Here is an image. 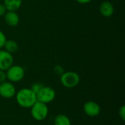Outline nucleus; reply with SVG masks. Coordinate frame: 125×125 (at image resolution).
Returning a JSON list of instances; mask_svg holds the SVG:
<instances>
[{
    "label": "nucleus",
    "instance_id": "18",
    "mask_svg": "<svg viewBox=\"0 0 125 125\" xmlns=\"http://www.w3.org/2000/svg\"><path fill=\"white\" fill-rule=\"evenodd\" d=\"M7 80V74L6 71L1 70H0V83H2L4 81H6Z\"/></svg>",
    "mask_w": 125,
    "mask_h": 125
},
{
    "label": "nucleus",
    "instance_id": "3",
    "mask_svg": "<svg viewBox=\"0 0 125 125\" xmlns=\"http://www.w3.org/2000/svg\"><path fill=\"white\" fill-rule=\"evenodd\" d=\"M60 81L63 86L72 89L78 85L80 82V76L75 72H64L62 75H60Z\"/></svg>",
    "mask_w": 125,
    "mask_h": 125
},
{
    "label": "nucleus",
    "instance_id": "17",
    "mask_svg": "<svg viewBox=\"0 0 125 125\" xmlns=\"http://www.w3.org/2000/svg\"><path fill=\"white\" fill-rule=\"evenodd\" d=\"M54 72L59 75H62L64 73V68L60 66V65H56L55 67H54Z\"/></svg>",
    "mask_w": 125,
    "mask_h": 125
},
{
    "label": "nucleus",
    "instance_id": "11",
    "mask_svg": "<svg viewBox=\"0 0 125 125\" xmlns=\"http://www.w3.org/2000/svg\"><path fill=\"white\" fill-rule=\"evenodd\" d=\"M22 4V0H4V5L7 11H16Z\"/></svg>",
    "mask_w": 125,
    "mask_h": 125
},
{
    "label": "nucleus",
    "instance_id": "1",
    "mask_svg": "<svg viewBox=\"0 0 125 125\" xmlns=\"http://www.w3.org/2000/svg\"><path fill=\"white\" fill-rule=\"evenodd\" d=\"M15 100L18 105L23 108H30L37 101L36 94L29 88H23L16 92Z\"/></svg>",
    "mask_w": 125,
    "mask_h": 125
},
{
    "label": "nucleus",
    "instance_id": "12",
    "mask_svg": "<svg viewBox=\"0 0 125 125\" xmlns=\"http://www.w3.org/2000/svg\"><path fill=\"white\" fill-rule=\"evenodd\" d=\"M3 48H4V50L12 54L18 51V45L17 42L13 40H7Z\"/></svg>",
    "mask_w": 125,
    "mask_h": 125
},
{
    "label": "nucleus",
    "instance_id": "5",
    "mask_svg": "<svg viewBox=\"0 0 125 125\" xmlns=\"http://www.w3.org/2000/svg\"><path fill=\"white\" fill-rule=\"evenodd\" d=\"M37 100L45 104H48L53 102L56 98L55 90L50 86H43L42 89L36 94Z\"/></svg>",
    "mask_w": 125,
    "mask_h": 125
},
{
    "label": "nucleus",
    "instance_id": "19",
    "mask_svg": "<svg viewBox=\"0 0 125 125\" xmlns=\"http://www.w3.org/2000/svg\"><path fill=\"white\" fill-rule=\"evenodd\" d=\"M7 9L5 7V6L4 5V4H0V16L4 15V14L7 12Z\"/></svg>",
    "mask_w": 125,
    "mask_h": 125
},
{
    "label": "nucleus",
    "instance_id": "9",
    "mask_svg": "<svg viewBox=\"0 0 125 125\" xmlns=\"http://www.w3.org/2000/svg\"><path fill=\"white\" fill-rule=\"evenodd\" d=\"M99 10L103 16L105 18H109L113 15L114 12V7L111 1H104L100 4Z\"/></svg>",
    "mask_w": 125,
    "mask_h": 125
},
{
    "label": "nucleus",
    "instance_id": "2",
    "mask_svg": "<svg viewBox=\"0 0 125 125\" xmlns=\"http://www.w3.org/2000/svg\"><path fill=\"white\" fill-rule=\"evenodd\" d=\"M30 108L31 117L35 121L42 122L48 117L49 110L47 104L37 101Z\"/></svg>",
    "mask_w": 125,
    "mask_h": 125
},
{
    "label": "nucleus",
    "instance_id": "20",
    "mask_svg": "<svg viewBox=\"0 0 125 125\" xmlns=\"http://www.w3.org/2000/svg\"><path fill=\"white\" fill-rule=\"evenodd\" d=\"M75 1L80 4H87V3H89L90 1H92V0H75Z\"/></svg>",
    "mask_w": 125,
    "mask_h": 125
},
{
    "label": "nucleus",
    "instance_id": "14",
    "mask_svg": "<svg viewBox=\"0 0 125 125\" xmlns=\"http://www.w3.org/2000/svg\"><path fill=\"white\" fill-rule=\"evenodd\" d=\"M43 86V85L41 83H39V82H37V83H34L32 86H31V87L30 88L35 94H37L41 89H42V87Z\"/></svg>",
    "mask_w": 125,
    "mask_h": 125
},
{
    "label": "nucleus",
    "instance_id": "4",
    "mask_svg": "<svg viewBox=\"0 0 125 125\" xmlns=\"http://www.w3.org/2000/svg\"><path fill=\"white\" fill-rule=\"evenodd\" d=\"M7 80L12 83H17L23 80L25 76V70L23 67L20 65L12 64L6 70Z\"/></svg>",
    "mask_w": 125,
    "mask_h": 125
},
{
    "label": "nucleus",
    "instance_id": "8",
    "mask_svg": "<svg viewBox=\"0 0 125 125\" xmlns=\"http://www.w3.org/2000/svg\"><path fill=\"white\" fill-rule=\"evenodd\" d=\"M14 59L12 54L5 50L0 49V70L6 71L13 64Z\"/></svg>",
    "mask_w": 125,
    "mask_h": 125
},
{
    "label": "nucleus",
    "instance_id": "6",
    "mask_svg": "<svg viewBox=\"0 0 125 125\" xmlns=\"http://www.w3.org/2000/svg\"><path fill=\"white\" fill-rule=\"evenodd\" d=\"M16 89L14 84L10 81H4L0 83V96L4 99H11L15 96Z\"/></svg>",
    "mask_w": 125,
    "mask_h": 125
},
{
    "label": "nucleus",
    "instance_id": "15",
    "mask_svg": "<svg viewBox=\"0 0 125 125\" xmlns=\"http://www.w3.org/2000/svg\"><path fill=\"white\" fill-rule=\"evenodd\" d=\"M6 40H7V38H6L5 34H4V32H2L0 30V49H1L4 47V45Z\"/></svg>",
    "mask_w": 125,
    "mask_h": 125
},
{
    "label": "nucleus",
    "instance_id": "16",
    "mask_svg": "<svg viewBox=\"0 0 125 125\" xmlns=\"http://www.w3.org/2000/svg\"><path fill=\"white\" fill-rule=\"evenodd\" d=\"M119 115L120 119L124 122L125 120V105H122L119 110Z\"/></svg>",
    "mask_w": 125,
    "mask_h": 125
},
{
    "label": "nucleus",
    "instance_id": "7",
    "mask_svg": "<svg viewBox=\"0 0 125 125\" xmlns=\"http://www.w3.org/2000/svg\"><path fill=\"white\" fill-rule=\"evenodd\" d=\"M83 111L89 117H96L101 112L100 105L94 101H88L83 105Z\"/></svg>",
    "mask_w": 125,
    "mask_h": 125
},
{
    "label": "nucleus",
    "instance_id": "10",
    "mask_svg": "<svg viewBox=\"0 0 125 125\" xmlns=\"http://www.w3.org/2000/svg\"><path fill=\"white\" fill-rule=\"evenodd\" d=\"M4 21L10 26H16L20 22V18L15 11H7L4 14Z\"/></svg>",
    "mask_w": 125,
    "mask_h": 125
},
{
    "label": "nucleus",
    "instance_id": "13",
    "mask_svg": "<svg viewBox=\"0 0 125 125\" xmlns=\"http://www.w3.org/2000/svg\"><path fill=\"white\" fill-rule=\"evenodd\" d=\"M54 125H71V121L70 118L65 114H58L53 121Z\"/></svg>",
    "mask_w": 125,
    "mask_h": 125
}]
</instances>
